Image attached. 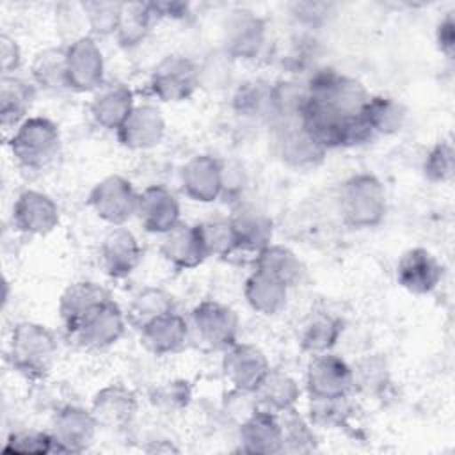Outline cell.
<instances>
[{
    "label": "cell",
    "instance_id": "23",
    "mask_svg": "<svg viewBox=\"0 0 455 455\" xmlns=\"http://www.w3.org/2000/svg\"><path fill=\"white\" fill-rule=\"evenodd\" d=\"M160 254L178 270L196 268L208 258L197 226L183 222L162 235Z\"/></svg>",
    "mask_w": 455,
    "mask_h": 455
},
{
    "label": "cell",
    "instance_id": "43",
    "mask_svg": "<svg viewBox=\"0 0 455 455\" xmlns=\"http://www.w3.org/2000/svg\"><path fill=\"white\" fill-rule=\"evenodd\" d=\"M354 373V391L359 389L363 393H380L389 382V371L384 359L377 355H370L363 359L357 366H352Z\"/></svg>",
    "mask_w": 455,
    "mask_h": 455
},
{
    "label": "cell",
    "instance_id": "24",
    "mask_svg": "<svg viewBox=\"0 0 455 455\" xmlns=\"http://www.w3.org/2000/svg\"><path fill=\"white\" fill-rule=\"evenodd\" d=\"M228 219L235 229L240 251L258 252L272 243V219L258 206L238 203Z\"/></svg>",
    "mask_w": 455,
    "mask_h": 455
},
{
    "label": "cell",
    "instance_id": "36",
    "mask_svg": "<svg viewBox=\"0 0 455 455\" xmlns=\"http://www.w3.org/2000/svg\"><path fill=\"white\" fill-rule=\"evenodd\" d=\"M233 107L245 117L272 119V84L252 80L240 85L233 96Z\"/></svg>",
    "mask_w": 455,
    "mask_h": 455
},
{
    "label": "cell",
    "instance_id": "25",
    "mask_svg": "<svg viewBox=\"0 0 455 455\" xmlns=\"http://www.w3.org/2000/svg\"><path fill=\"white\" fill-rule=\"evenodd\" d=\"M139 332L140 341L148 352L155 355H169L180 352L187 345L190 336V325L181 315L171 311L153 320Z\"/></svg>",
    "mask_w": 455,
    "mask_h": 455
},
{
    "label": "cell",
    "instance_id": "5",
    "mask_svg": "<svg viewBox=\"0 0 455 455\" xmlns=\"http://www.w3.org/2000/svg\"><path fill=\"white\" fill-rule=\"evenodd\" d=\"M126 325V313L110 299L68 327L66 334L85 350H103L123 338Z\"/></svg>",
    "mask_w": 455,
    "mask_h": 455
},
{
    "label": "cell",
    "instance_id": "9",
    "mask_svg": "<svg viewBox=\"0 0 455 455\" xmlns=\"http://www.w3.org/2000/svg\"><path fill=\"white\" fill-rule=\"evenodd\" d=\"M68 89L94 92L105 84V59L96 37L85 34L66 44Z\"/></svg>",
    "mask_w": 455,
    "mask_h": 455
},
{
    "label": "cell",
    "instance_id": "10",
    "mask_svg": "<svg viewBox=\"0 0 455 455\" xmlns=\"http://www.w3.org/2000/svg\"><path fill=\"white\" fill-rule=\"evenodd\" d=\"M100 425L91 409L82 405H60L53 418L50 434L53 437V453H82L85 451L98 432Z\"/></svg>",
    "mask_w": 455,
    "mask_h": 455
},
{
    "label": "cell",
    "instance_id": "3",
    "mask_svg": "<svg viewBox=\"0 0 455 455\" xmlns=\"http://www.w3.org/2000/svg\"><path fill=\"white\" fill-rule=\"evenodd\" d=\"M14 160L30 171L48 167L60 151L59 126L43 116H28L9 137Z\"/></svg>",
    "mask_w": 455,
    "mask_h": 455
},
{
    "label": "cell",
    "instance_id": "11",
    "mask_svg": "<svg viewBox=\"0 0 455 455\" xmlns=\"http://www.w3.org/2000/svg\"><path fill=\"white\" fill-rule=\"evenodd\" d=\"M306 389L309 398H339L354 391L352 366L332 352L313 355L306 370Z\"/></svg>",
    "mask_w": 455,
    "mask_h": 455
},
{
    "label": "cell",
    "instance_id": "41",
    "mask_svg": "<svg viewBox=\"0 0 455 455\" xmlns=\"http://www.w3.org/2000/svg\"><path fill=\"white\" fill-rule=\"evenodd\" d=\"M455 172V151L451 142L441 140L435 142L425 160H423V176L432 183H448Z\"/></svg>",
    "mask_w": 455,
    "mask_h": 455
},
{
    "label": "cell",
    "instance_id": "22",
    "mask_svg": "<svg viewBox=\"0 0 455 455\" xmlns=\"http://www.w3.org/2000/svg\"><path fill=\"white\" fill-rule=\"evenodd\" d=\"M135 105L133 91L126 84L108 82L94 91L89 112L98 126L117 132Z\"/></svg>",
    "mask_w": 455,
    "mask_h": 455
},
{
    "label": "cell",
    "instance_id": "33",
    "mask_svg": "<svg viewBox=\"0 0 455 455\" xmlns=\"http://www.w3.org/2000/svg\"><path fill=\"white\" fill-rule=\"evenodd\" d=\"M361 116L373 135H395L403 128L407 110L398 100L379 94L370 96Z\"/></svg>",
    "mask_w": 455,
    "mask_h": 455
},
{
    "label": "cell",
    "instance_id": "30",
    "mask_svg": "<svg viewBox=\"0 0 455 455\" xmlns=\"http://www.w3.org/2000/svg\"><path fill=\"white\" fill-rule=\"evenodd\" d=\"M254 268L275 277L288 288L299 284L306 275V267L300 258L291 249L277 243H268L256 252Z\"/></svg>",
    "mask_w": 455,
    "mask_h": 455
},
{
    "label": "cell",
    "instance_id": "2",
    "mask_svg": "<svg viewBox=\"0 0 455 455\" xmlns=\"http://www.w3.org/2000/svg\"><path fill=\"white\" fill-rule=\"evenodd\" d=\"M338 206L347 226L355 229L375 228L387 213V194L375 174L357 172L343 181Z\"/></svg>",
    "mask_w": 455,
    "mask_h": 455
},
{
    "label": "cell",
    "instance_id": "29",
    "mask_svg": "<svg viewBox=\"0 0 455 455\" xmlns=\"http://www.w3.org/2000/svg\"><path fill=\"white\" fill-rule=\"evenodd\" d=\"M107 300H110L108 291L94 281H76L69 284L59 299V313L64 327L75 325L89 311Z\"/></svg>",
    "mask_w": 455,
    "mask_h": 455
},
{
    "label": "cell",
    "instance_id": "8",
    "mask_svg": "<svg viewBox=\"0 0 455 455\" xmlns=\"http://www.w3.org/2000/svg\"><path fill=\"white\" fill-rule=\"evenodd\" d=\"M87 201L103 222L110 226H123L135 217L139 192L124 176L108 174L91 188Z\"/></svg>",
    "mask_w": 455,
    "mask_h": 455
},
{
    "label": "cell",
    "instance_id": "40",
    "mask_svg": "<svg viewBox=\"0 0 455 455\" xmlns=\"http://www.w3.org/2000/svg\"><path fill=\"white\" fill-rule=\"evenodd\" d=\"M309 423L322 428H341L348 425L352 403L348 396L309 398Z\"/></svg>",
    "mask_w": 455,
    "mask_h": 455
},
{
    "label": "cell",
    "instance_id": "48",
    "mask_svg": "<svg viewBox=\"0 0 455 455\" xmlns=\"http://www.w3.org/2000/svg\"><path fill=\"white\" fill-rule=\"evenodd\" d=\"M435 43L446 59H453L455 52V21L453 12H446L435 27Z\"/></svg>",
    "mask_w": 455,
    "mask_h": 455
},
{
    "label": "cell",
    "instance_id": "17",
    "mask_svg": "<svg viewBox=\"0 0 455 455\" xmlns=\"http://www.w3.org/2000/svg\"><path fill=\"white\" fill-rule=\"evenodd\" d=\"M135 217L148 233L165 235L181 222V208L169 188L149 185L139 192Z\"/></svg>",
    "mask_w": 455,
    "mask_h": 455
},
{
    "label": "cell",
    "instance_id": "19",
    "mask_svg": "<svg viewBox=\"0 0 455 455\" xmlns=\"http://www.w3.org/2000/svg\"><path fill=\"white\" fill-rule=\"evenodd\" d=\"M396 279L414 295L432 293L443 279V265L425 247L407 249L396 263Z\"/></svg>",
    "mask_w": 455,
    "mask_h": 455
},
{
    "label": "cell",
    "instance_id": "45",
    "mask_svg": "<svg viewBox=\"0 0 455 455\" xmlns=\"http://www.w3.org/2000/svg\"><path fill=\"white\" fill-rule=\"evenodd\" d=\"M259 409L254 391H245L238 387H231L222 400V411L229 416L236 425L243 423L254 411Z\"/></svg>",
    "mask_w": 455,
    "mask_h": 455
},
{
    "label": "cell",
    "instance_id": "34",
    "mask_svg": "<svg viewBox=\"0 0 455 455\" xmlns=\"http://www.w3.org/2000/svg\"><path fill=\"white\" fill-rule=\"evenodd\" d=\"M30 76L36 87L59 92L68 89L66 46H50L36 53L30 64Z\"/></svg>",
    "mask_w": 455,
    "mask_h": 455
},
{
    "label": "cell",
    "instance_id": "27",
    "mask_svg": "<svg viewBox=\"0 0 455 455\" xmlns=\"http://www.w3.org/2000/svg\"><path fill=\"white\" fill-rule=\"evenodd\" d=\"M288 286L275 277L252 270L243 283V297L252 311L263 316H274L286 307Z\"/></svg>",
    "mask_w": 455,
    "mask_h": 455
},
{
    "label": "cell",
    "instance_id": "31",
    "mask_svg": "<svg viewBox=\"0 0 455 455\" xmlns=\"http://www.w3.org/2000/svg\"><path fill=\"white\" fill-rule=\"evenodd\" d=\"M343 334V320L320 311L313 313L306 318L299 332V345L306 354L316 355L323 352H331L332 347Z\"/></svg>",
    "mask_w": 455,
    "mask_h": 455
},
{
    "label": "cell",
    "instance_id": "46",
    "mask_svg": "<svg viewBox=\"0 0 455 455\" xmlns=\"http://www.w3.org/2000/svg\"><path fill=\"white\" fill-rule=\"evenodd\" d=\"M290 9L291 16L306 27L323 25L332 14V5L325 2H295L290 5Z\"/></svg>",
    "mask_w": 455,
    "mask_h": 455
},
{
    "label": "cell",
    "instance_id": "4",
    "mask_svg": "<svg viewBox=\"0 0 455 455\" xmlns=\"http://www.w3.org/2000/svg\"><path fill=\"white\" fill-rule=\"evenodd\" d=\"M267 37V21L252 9L235 7L222 21V53L231 60H254L265 50Z\"/></svg>",
    "mask_w": 455,
    "mask_h": 455
},
{
    "label": "cell",
    "instance_id": "16",
    "mask_svg": "<svg viewBox=\"0 0 455 455\" xmlns=\"http://www.w3.org/2000/svg\"><path fill=\"white\" fill-rule=\"evenodd\" d=\"M121 146L133 151H146L158 146L165 135V119L156 105H135L116 132Z\"/></svg>",
    "mask_w": 455,
    "mask_h": 455
},
{
    "label": "cell",
    "instance_id": "28",
    "mask_svg": "<svg viewBox=\"0 0 455 455\" xmlns=\"http://www.w3.org/2000/svg\"><path fill=\"white\" fill-rule=\"evenodd\" d=\"M254 395L261 409L281 414L295 409L300 398V387L297 380L284 370L270 368L254 389Z\"/></svg>",
    "mask_w": 455,
    "mask_h": 455
},
{
    "label": "cell",
    "instance_id": "12",
    "mask_svg": "<svg viewBox=\"0 0 455 455\" xmlns=\"http://www.w3.org/2000/svg\"><path fill=\"white\" fill-rule=\"evenodd\" d=\"M60 222L57 203L44 192L27 188L18 194L12 204V224L18 231L30 236H44Z\"/></svg>",
    "mask_w": 455,
    "mask_h": 455
},
{
    "label": "cell",
    "instance_id": "7",
    "mask_svg": "<svg viewBox=\"0 0 455 455\" xmlns=\"http://www.w3.org/2000/svg\"><path fill=\"white\" fill-rule=\"evenodd\" d=\"M190 332L208 348L226 350L238 341L240 318L233 307L219 300H201L190 311Z\"/></svg>",
    "mask_w": 455,
    "mask_h": 455
},
{
    "label": "cell",
    "instance_id": "21",
    "mask_svg": "<svg viewBox=\"0 0 455 455\" xmlns=\"http://www.w3.org/2000/svg\"><path fill=\"white\" fill-rule=\"evenodd\" d=\"M238 443L242 451L272 455L283 451V430L279 414L258 409L238 425Z\"/></svg>",
    "mask_w": 455,
    "mask_h": 455
},
{
    "label": "cell",
    "instance_id": "14",
    "mask_svg": "<svg viewBox=\"0 0 455 455\" xmlns=\"http://www.w3.org/2000/svg\"><path fill=\"white\" fill-rule=\"evenodd\" d=\"M268 370L270 363L256 345L236 341L224 350L222 373L231 387L254 391Z\"/></svg>",
    "mask_w": 455,
    "mask_h": 455
},
{
    "label": "cell",
    "instance_id": "49",
    "mask_svg": "<svg viewBox=\"0 0 455 455\" xmlns=\"http://www.w3.org/2000/svg\"><path fill=\"white\" fill-rule=\"evenodd\" d=\"M158 20H185L190 14V4L185 2H151Z\"/></svg>",
    "mask_w": 455,
    "mask_h": 455
},
{
    "label": "cell",
    "instance_id": "26",
    "mask_svg": "<svg viewBox=\"0 0 455 455\" xmlns=\"http://www.w3.org/2000/svg\"><path fill=\"white\" fill-rule=\"evenodd\" d=\"M36 85L16 75H2L0 80V124L2 130H16L28 116L36 100Z\"/></svg>",
    "mask_w": 455,
    "mask_h": 455
},
{
    "label": "cell",
    "instance_id": "37",
    "mask_svg": "<svg viewBox=\"0 0 455 455\" xmlns=\"http://www.w3.org/2000/svg\"><path fill=\"white\" fill-rule=\"evenodd\" d=\"M283 430V451L288 453H311L316 450L318 441L313 425L304 419L295 409L279 414Z\"/></svg>",
    "mask_w": 455,
    "mask_h": 455
},
{
    "label": "cell",
    "instance_id": "15",
    "mask_svg": "<svg viewBox=\"0 0 455 455\" xmlns=\"http://www.w3.org/2000/svg\"><path fill=\"white\" fill-rule=\"evenodd\" d=\"M103 272L114 279H123L133 274L142 259V247L137 236L124 226H112L101 238L98 251Z\"/></svg>",
    "mask_w": 455,
    "mask_h": 455
},
{
    "label": "cell",
    "instance_id": "13",
    "mask_svg": "<svg viewBox=\"0 0 455 455\" xmlns=\"http://www.w3.org/2000/svg\"><path fill=\"white\" fill-rule=\"evenodd\" d=\"M222 162L206 153L190 156L180 171V187L196 203L206 204L222 197Z\"/></svg>",
    "mask_w": 455,
    "mask_h": 455
},
{
    "label": "cell",
    "instance_id": "38",
    "mask_svg": "<svg viewBox=\"0 0 455 455\" xmlns=\"http://www.w3.org/2000/svg\"><path fill=\"white\" fill-rule=\"evenodd\" d=\"M124 2L112 0H87L82 2L85 23L89 36L92 37H108L114 36L121 20Z\"/></svg>",
    "mask_w": 455,
    "mask_h": 455
},
{
    "label": "cell",
    "instance_id": "32",
    "mask_svg": "<svg viewBox=\"0 0 455 455\" xmlns=\"http://www.w3.org/2000/svg\"><path fill=\"white\" fill-rule=\"evenodd\" d=\"M156 23L151 2H124L121 20L114 37L119 46L130 50L144 43L151 27Z\"/></svg>",
    "mask_w": 455,
    "mask_h": 455
},
{
    "label": "cell",
    "instance_id": "42",
    "mask_svg": "<svg viewBox=\"0 0 455 455\" xmlns=\"http://www.w3.org/2000/svg\"><path fill=\"white\" fill-rule=\"evenodd\" d=\"M192 400V386L185 379H171L160 382L151 391V402L164 412H178L187 409Z\"/></svg>",
    "mask_w": 455,
    "mask_h": 455
},
{
    "label": "cell",
    "instance_id": "6",
    "mask_svg": "<svg viewBox=\"0 0 455 455\" xmlns=\"http://www.w3.org/2000/svg\"><path fill=\"white\" fill-rule=\"evenodd\" d=\"M201 85L199 64L181 53L165 55L149 73V91L164 103L188 100Z\"/></svg>",
    "mask_w": 455,
    "mask_h": 455
},
{
    "label": "cell",
    "instance_id": "1",
    "mask_svg": "<svg viewBox=\"0 0 455 455\" xmlns=\"http://www.w3.org/2000/svg\"><path fill=\"white\" fill-rule=\"evenodd\" d=\"M57 339L53 332L37 322H20L9 339V359L12 368L30 380H44L57 359Z\"/></svg>",
    "mask_w": 455,
    "mask_h": 455
},
{
    "label": "cell",
    "instance_id": "20",
    "mask_svg": "<svg viewBox=\"0 0 455 455\" xmlns=\"http://www.w3.org/2000/svg\"><path fill=\"white\" fill-rule=\"evenodd\" d=\"M91 411L100 427L105 428H126L137 416L139 400L137 395L119 382L103 386L91 402Z\"/></svg>",
    "mask_w": 455,
    "mask_h": 455
},
{
    "label": "cell",
    "instance_id": "39",
    "mask_svg": "<svg viewBox=\"0 0 455 455\" xmlns=\"http://www.w3.org/2000/svg\"><path fill=\"white\" fill-rule=\"evenodd\" d=\"M204 245V251L210 256L226 258L235 254L238 249V240L229 219H212L196 224Z\"/></svg>",
    "mask_w": 455,
    "mask_h": 455
},
{
    "label": "cell",
    "instance_id": "44",
    "mask_svg": "<svg viewBox=\"0 0 455 455\" xmlns=\"http://www.w3.org/2000/svg\"><path fill=\"white\" fill-rule=\"evenodd\" d=\"M4 451L11 453H53V437L43 430H20L9 435Z\"/></svg>",
    "mask_w": 455,
    "mask_h": 455
},
{
    "label": "cell",
    "instance_id": "18",
    "mask_svg": "<svg viewBox=\"0 0 455 455\" xmlns=\"http://www.w3.org/2000/svg\"><path fill=\"white\" fill-rule=\"evenodd\" d=\"M275 128V149L286 165L313 169L323 162L327 151L311 139L299 119L277 123Z\"/></svg>",
    "mask_w": 455,
    "mask_h": 455
},
{
    "label": "cell",
    "instance_id": "47",
    "mask_svg": "<svg viewBox=\"0 0 455 455\" xmlns=\"http://www.w3.org/2000/svg\"><path fill=\"white\" fill-rule=\"evenodd\" d=\"M0 66L2 75H14L21 66V48L18 41L7 34L0 36Z\"/></svg>",
    "mask_w": 455,
    "mask_h": 455
},
{
    "label": "cell",
    "instance_id": "35",
    "mask_svg": "<svg viewBox=\"0 0 455 455\" xmlns=\"http://www.w3.org/2000/svg\"><path fill=\"white\" fill-rule=\"evenodd\" d=\"M174 311L172 297L156 286H146L139 290L126 309V320L132 327L140 331L153 320Z\"/></svg>",
    "mask_w": 455,
    "mask_h": 455
}]
</instances>
